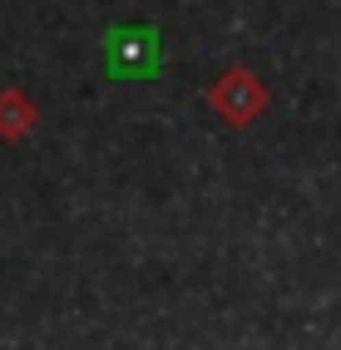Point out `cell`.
Here are the masks:
<instances>
[{
	"instance_id": "obj_1",
	"label": "cell",
	"mask_w": 341,
	"mask_h": 350,
	"mask_svg": "<svg viewBox=\"0 0 341 350\" xmlns=\"http://www.w3.org/2000/svg\"><path fill=\"white\" fill-rule=\"evenodd\" d=\"M267 104H272L267 84H262L247 64H227L223 75L208 84V109L218 113L227 129H247V124H257L262 113H267Z\"/></svg>"
},
{
	"instance_id": "obj_2",
	"label": "cell",
	"mask_w": 341,
	"mask_h": 350,
	"mask_svg": "<svg viewBox=\"0 0 341 350\" xmlns=\"http://www.w3.org/2000/svg\"><path fill=\"white\" fill-rule=\"evenodd\" d=\"M104 64L114 79H149L158 69V30L153 25H119L104 35Z\"/></svg>"
},
{
	"instance_id": "obj_3",
	"label": "cell",
	"mask_w": 341,
	"mask_h": 350,
	"mask_svg": "<svg viewBox=\"0 0 341 350\" xmlns=\"http://www.w3.org/2000/svg\"><path fill=\"white\" fill-rule=\"evenodd\" d=\"M35 124H40L35 99L20 84H0V138H5V144H20V138L35 133Z\"/></svg>"
}]
</instances>
